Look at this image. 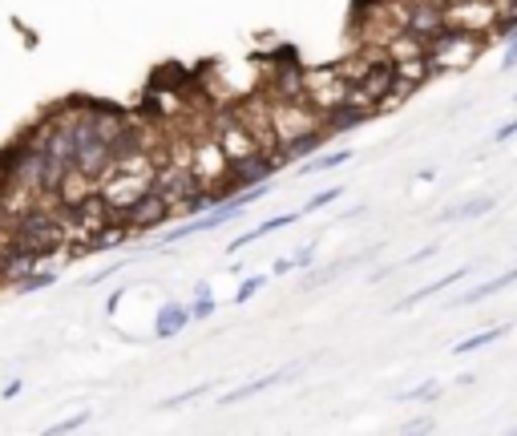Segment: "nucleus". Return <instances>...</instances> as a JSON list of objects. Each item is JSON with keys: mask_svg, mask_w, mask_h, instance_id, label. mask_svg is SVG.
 <instances>
[{"mask_svg": "<svg viewBox=\"0 0 517 436\" xmlns=\"http://www.w3.org/2000/svg\"><path fill=\"white\" fill-rule=\"evenodd\" d=\"M481 36L477 33H464V28H453L448 25L437 41H429V57H432V69L445 73V69H464V65L477 61V52H481Z\"/></svg>", "mask_w": 517, "mask_h": 436, "instance_id": "f257e3e1", "label": "nucleus"}, {"mask_svg": "<svg viewBox=\"0 0 517 436\" xmlns=\"http://www.w3.org/2000/svg\"><path fill=\"white\" fill-rule=\"evenodd\" d=\"M501 12H505V0H448L445 4L448 25L477 36H489L501 25Z\"/></svg>", "mask_w": 517, "mask_h": 436, "instance_id": "f03ea898", "label": "nucleus"}, {"mask_svg": "<svg viewBox=\"0 0 517 436\" xmlns=\"http://www.w3.org/2000/svg\"><path fill=\"white\" fill-rule=\"evenodd\" d=\"M275 170H283V157L275 154V149H254V154H246V157H238V162H230V170H227V190L235 194V190H243V186L267 182Z\"/></svg>", "mask_w": 517, "mask_h": 436, "instance_id": "7ed1b4c3", "label": "nucleus"}, {"mask_svg": "<svg viewBox=\"0 0 517 436\" xmlns=\"http://www.w3.org/2000/svg\"><path fill=\"white\" fill-rule=\"evenodd\" d=\"M214 141L222 146V154H227L230 162L254 154V149H263V146H259V138L251 133V125H246L243 117H230V114H222L219 122H214Z\"/></svg>", "mask_w": 517, "mask_h": 436, "instance_id": "20e7f679", "label": "nucleus"}, {"mask_svg": "<svg viewBox=\"0 0 517 436\" xmlns=\"http://www.w3.org/2000/svg\"><path fill=\"white\" fill-rule=\"evenodd\" d=\"M343 97H348V81H343V73L335 65L307 77V101L316 105L319 114H332L335 105H343Z\"/></svg>", "mask_w": 517, "mask_h": 436, "instance_id": "39448f33", "label": "nucleus"}, {"mask_svg": "<svg viewBox=\"0 0 517 436\" xmlns=\"http://www.w3.org/2000/svg\"><path fill=\"white\" fill-rule=\"evenodd\" d=\"M170 214H174V206H170L158 190H149V194H141L130 210H122L117 222H125L130 230H154V227H162V218H170Z\"/></svg>", "mask_w": 517, "mask_h": 436, "instance_id": "423d86ee", "label": "nucleus"}, {"mask_svg": "<svg viewBox=\"0 0 517 436\" xmlns=\"http://www.w3.org/2000/svg\"><path fill=\"white\" fill-rule=\"evenodd\" d=\"M404 28H408V33H416L421 41H437V36L448 28L445 9H437L432 0H429V4H412L408 17H404Z\"/></svg>", "mask_w": 517, "mask_h": 436, "instance_id": "0eeeda50", "label": "nucleus"}, {"mask_svg": "<svg viewBox=\"0 0 517 436\" xmlns=\"http://www.w3.org/2000/svg\"><path fill=\"white\" fill-rule=\"evenodd\" d=\"M368 117H372V109L343 101V105H335L332 114H324V125H327V133H348V130H356V125H364Z\"/></svg>", "mask_w": 517, "mask_h": 436, "instance_id": "6e6552de", "label": "nucleus"}, {"mask_svg": "<svg viewBox=\"0 0 517 436\" xmlns=\"http://www.w3.org/2000/svg\"><path fill=\"white\" fill-rule=\"evenodd\" d=\"M190 319H194V315H190V307H186V303H162L158 319H154V335H158V340H174Z\"/></svg>", "mask_w": 517, "mask_h": 436, "instance_id": "1a4fd4ad", "label": "nucleus"}, {"mask_svg": "<svg viewBox=\"0 0 517 436\" xmlns=\"http://www.w3.org/2000/svg\"><path fill=\"white\" fill-rule=\"evenodd\" d=\"M324 138H327V125H319V130H307V133H299V138L283 141V146H279L283 166H287V162H295V157H303V154H311V149H319V141H324Z\"/></svg>", "mask_w": 517, "mask_h": 436, "instance_id": "9d476101", "label": "nucleus"}, {"mask_svg": "<svg viewBox=\"0 0 517 436\" xmlns=\"http://www.w3.org/2000/svg\"><path fill=\"white\" fill-rule=\"evenodd\" d=\"M291 367H283V372H267V375H259V380H251V384H238V388H230L227 396H222V404H238V400H251V396H259V392H267L271 384H279L283 375H287Z\"/></svg>", "mask_w": 517, "mask_h": 436, "instance_id": "9b49d317", "label": "nucleus"}, {"mask_svg": "<svg viewBox=\"0 0 517 436\" xmlns=\"http://www.w3.org/2000/svg\"><path fill=\"white\" fill-rule=\"evenodd\" d=\"M299 218H303V214H275V218H267L263 227H254V230H246L243 238H235V243H230V251H243V246H251L254 238H263V235H275V230H287V227H295Z\"/></svg>", "mask_w": 517, "mask_h": 436, "instance_id": "f8f14e48", "label": "nucleus"}, {"mask_svg": "<svg viewBox=\"0 0 517 436\" xmlns=\"http://www.w3.org/2000/svg\"><path fill=\"white\" fill-rule=\"evenodd\" d=\"M464 275H469V267H456L453 275H445V279L429 283V287H421V291H412V295H408V299H404V303H400V311H404V307H416V303H424V299H432V295H440V291H445V287H453V283H456V279H464Z\"/></svg>", "mask_w": 517, "mask_h": 436, "instance_id": "ddd939ff", "label": "nucleus"}, {"mask_svg": "<svg viewBox=\"0 0 517 436\" xmlns=\"http://www.w3.org/2000/svg\"><path fill=\"white\" fill-rule=\"evenodd\" d=\"M497 206V198H473V202H461V206H448L445 214H440V222H456V218H477V214H489V210Z\"/></svg>", "mask_w": 517, "mask_h": 436, "instance_id": "4468645a", "label": "nucleus"}, {"mask_svg": "<svg viewBox=\"0 0 517 436\" xmlns=\"http://www.w3.org/2000/svg\"><path fill=\"white\" fill-rule=\"evenodd\" d=\"M505 332H509V327H505V323H501V327H485V332H477V335H464V340H456V343H453V356H464V351H477V348H485V343H497Z\"/></svg>", "mask_w": 517, "mask_h": 436, "instance_id": "2eb2a0df", "label": "nucleus"}, {"mask_svg": "<svg viewBox=\"0 0 517 436\" xmlns=\"http://www.w3.org/2000/svg\"><path fill=\"white\" fill-rule=\"evenodd\" d=\"M351 149H340V154H324V157H307L303 166H299V174H324V170H335V166H348L351 162Z\"/></svg>", "mask_w": 517, "mask_h": 436, "instance_id": "dca6fc26", "label": "nucleus"}, {"mask_svg": "<svg viewBox=\"0 0 517 436\" xmlns=\"http://www.w3.org/2000/svg\"><path fill=\"white\" fill-rule=\"evenodd\" d=\"M57 283V270L49 267V270H28L25 279H17L12 287H17V295H28V291H41V287H53Z\"/></svg>", "mask_w": 517, "mask_h": 436, "instance_id": "f3484780", "label": "nucleus"}, {"mask_svg": "<svg viewBox=\"0 0 517 436\" xmlns=\"http://www.w3.org/2000/svg\"><path fill=\"white\" fill-rule=\"evenodd\" d=\"M190 315H194V319H211V315H214V299H211V287H206V283H198V291H194Z\"/></svg>", "mask_w": 517, "mask_h": 436, "instance_id": "a211bd4d", "label": "nucleus"}, {"mask_svg": "<svg viewBox=\"0 0 517 436\" xmlns=\"http://www.w3.org/2000/svg\"><path fill=\"white\" fill-rule=\"evenodd\" d=\"M267 287V275H251V279H243V287L235 291V307H243V303H251L259 291Z\"/></svg>", "mask_w": 517, "mask_h": 436, "instance_id": "6ab92c4d", "label": "nucleus"}, {"mask_svg": "<svg viewBox=\"0 0 517 436\" xmlns=\"http://www.w3.org/2000/svg\"><path fill=\"white\" fill-rule=\"evenodd\" d=\"M343 194V186H332V190H324V194H316V198H307V214H316V210H324L327 202H335Z\"/></svg>", "mask_w": 517, "mask_h": 436, "instance_id": "aec40b11", "label": "nucleus"}, {"mask_svg": "<svg viewBox=\"0 0 517 436\" xmlns=\"http://www.w3.org/2000/svg\"><path fill=\"white\" fill-rule=\"evenodd\" d=\"M437 392H440V388H437V384H432V380H429V384L412 388V392H400V400H432V396H437Z\"/></svg>", "mask_w": 517, "mask_h": 436, "instance_id": "412c9836", "label": "nucleus"}, {"mask_svg": "<svg viewBox=\"0 0 517 436\" xmlns=\"http://www.w3.org/2000/svg\"><path fill=\"white\" fill-rule=\"evenodd\" d=\"M89 424V412H77V416L61 420V424H53V432H73V428H85Z\"/></svg>", "mask_w": 517, "mask_h": 436, "instance_id": "4be33fe9", "label": "nucleus"}, {"mask_svg": "<svg viewBox=\"0 0 517 436\" xmlns=\"http://www.w3.org/2000/svg\"><path fill=\"white\" fill-rule=\"evenodd\" d=\"M432 254H440V246H424V251H416V254H408V259L400 262V267H416V262H424V259H432Z\"/></svg>", "mask_w": 517, "mask_h": 436, "instance_id": "5701e85b", "label": "nucleus"}, {"mask_svg": "<svg viewBox=\"0 0 517 436\" xmlns=\"http://www.w3.org/2000/svg\"><path fill=\"white\" fill-rule=\"evenodd\" d=\"M432 428H437V420H408L404 432H432Z\"/></svg>", "mask_w": 517, "mask_h": 436, "instance_id": "b1692460", "label": "nucleus"}, {"mask_svg": "<svg viewBox=\"0 0 517 436\" xmlns=\"http://www.w3.org/2000/svg\"><path fill=\"white\" fill-rule=\"evenodd\" d=\"M295 267H311V246H299V254H291Z\"/></svg>", "mask_w": 517, "mask_h": 436, "instance_id": "393cba45", "label": "nucleus"}, {"mask_svg": "<svg viewBox=\"0 0 517 436\" xmlns=\"http://www.w3.org/2000/svg\"><path fill=\"white\" fill-rule=\"evenodd\" d=\"M509 138H517V122L501 125V130H497V133H493V141H509Z\"/></svg>", "mask_w": 517, "mask_h": 436, "instance_id": "a878e982", "label": "nucleus"}, {"mask_svg": "<svg viewBox=\"0 0 517 436\" xmlns=\"http://www.w3.org/2000/svg\"><path fill=\"white\" fill-rule=\"evenodd\" d=\"M517 65V36L509 41V52H505V61H501V69H513Z\"/></svg>", "mask_w": 517, "mask_h": 436, "instance_id": "bb28decb", "label": "nucleus"}, {"mask_svg": "<svg viewBox=\"0 0 517 436\" xmlns=\"http://www.w3.org/2000/svg\"><path fill=\"white\" fill-rule=\"evenodd\" d=\"M287 270H295V262H291V259H279V262H275V275H287Z\"/></svg>", "mask_w": 517, "mask_h": 436, "instance_id": "cd10ccee", "label": "nucleus"}, {"mask_svg": "<svg viewBox=\"0 0 517 436\" xmlns=\"http://www.w3.org/2000/svg\"><path fill=\"white\" fill-rule=\"evenodd\" d=\"M20 392V380H12V384H4V400H12V396Z\"/></svg>", "mask_w": 517, "mask_h": 436, "instance_id": "c85d7f7f", "label": "nucleus"}]
</instances>
